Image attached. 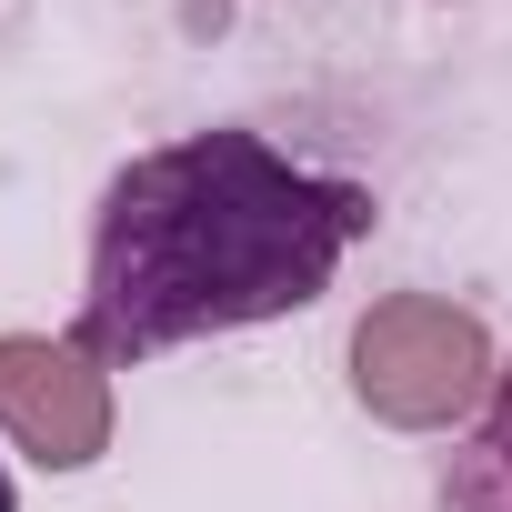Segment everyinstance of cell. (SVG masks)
Returning <instances> with one entry per match:
<instances>
[{
    "mask_svg": "<svg viewBox=\"0 0 512 512\" xmlns=\"http://www.w3.org/2000/svg\"><path fill=\"white\" fill-rule=\"evenodd\" d=\"M372 221L382 211L362 181H332L262 131H181L111 171L71 342L91 362H151L211 332L312 312Z\"/></svg>",
    "mask_w": 512,
    "mask_h": 512,
    "instance_id": "obj_1",
    "label": "cell"
},
{
    "mask_svg": "<svg viewBox=\"0 0 512 512\" xmlns=\"http://www.w3.org/2000/svg\"><path fill=\"white\" fill-rule=\"evenodd\" d=\"M502 392L492 322L442 292H382L352 322V402L392 432H452Z\"/></svg>",
    "mask_w": 512,
    "mask_h": 512,
    "instance_id": "obj_2",
    "label": "cell"
},
{
    "mask_svg": "<svg viewBox=\"0 0 512 512\" xmlns=\"http://www.w3.org/2000/svg\"><path fill=\"white\" fill-rule=\"evenodd\" d=\"M111 362H91L71 332H0V432L41 472H91L111 452Z\"/></svg>",
    "mask_w": 512,
    "mask_h": 512,
    "instance_id": "obj_3",
    "label": "cell"
},
{
    "mask_svg": "<svg viewBox=\"0 0 512 512\" xmlns=\"http://www.w3.org/2000/svg\"><path fill=\"white\" fill-rule=\"evenodd\" d=\"M442 512H512V372L482 402V422L462 432V452L442 472Z\"/></svg>",
    "mask_w": 512,
    "mask_h": 512,
    "instance_id": "obj_4",
    "label": "cell"
},
{
    "mask_svg": "<svg viewBox=\"0 0 512 512\" xmlns=\"http://www.w3.org/2000/svg\"><path fill=\"white\" fill-rule=\"evenodd\" d=\"M0 512H11V472H0Z\"/></svg>",
    "mask_w": 512,
    "mask_h": 512,
    "instance_id": "obj_5",
    "label": "cell"
}]
</instances>
